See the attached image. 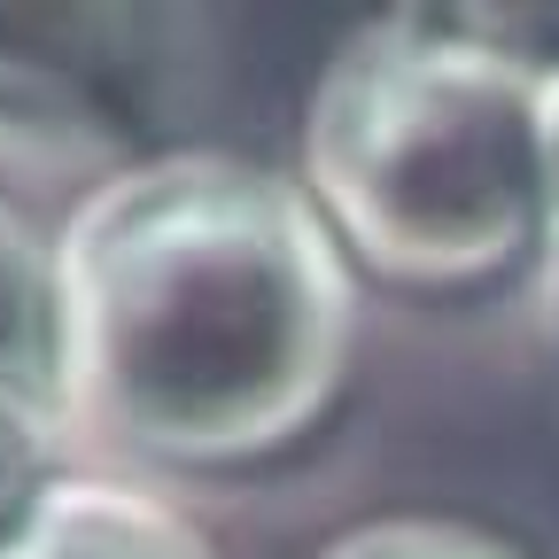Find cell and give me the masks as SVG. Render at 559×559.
<instances>
[{
	"instance_id": "5b68a950",
	"label": "cell",
	"mask_w": 559,
	"mask_h": 559,
	"mask_svg": "<svg viewBox=\"0 0 559 559\" xmlns=\"http://www.w3.org/2000/svg\"><path fill=\"white\" fill-rule=\"evenodd\" d=\"M0 381L55 396V241L0 202Z\"/></svg>"
},
{
	"instance_id": "8992f818",
	"label": "cell",
	"mask_w": 559,
	"mask_h": 559,
	"mask_svg": "<svg viewBox=\"0 0 559 559\" xmlns=\"http://www.w3.org/2000/svg\"><path fill=\"white\" fill-rule=\"evenodd\" d=\"M55 451H62V412L39 389L0 381V536H9L32 498L55 481Z\"/></svg>"
},
{
	"instance_id": "3957f363",
	"label": "cell",
	"mask_w": 559,
	"mask_h": 559,
	"mask_svg": "<svg viewBox=\"0 0 559 559\" xmlns=\"http://www.w3.org/2000/svg\"><path fill=\"white\" fill-rule=\"evenodd\" d=\"M164 16H102V9H0V156H94L102 179L140 164L132 117L148 109L140 39Z\"/></svg>"
},
{
	"instance_id": "277c9868",
	"label": "cell",
	"mask_w": 559,
	"mask_h": 559,
	"mask_svg": "<svg viewBox=\"0 0 559 559\" xmlns=\"http://www.w3.org/2000/svg\"><path fill=\"white\" fill-rule=\"evenodd\" d=\"M0 559H218L210 536L117 474H55L0 536Z\"/></svg>"
},
{
	"instance_id": "7a4b0ae2",
	"label": "cell",
	"mask_w": 559,
	"mask_h": 559,
	"mask_svg": "<svg viewBox=\"0 0 559 559\" xmlns=\"http://www.w3.org/2000/svg\"><path fill=\"white\" fill-rule=\"evenodd\" d=\"M304 194L373 280L474 288L559 249V79L474 9L381 16L311 86Z\"/></svg>"
},
{
	"instance_id": "6da1fadb",
	"label": "cell",
	"mask_w": 559,
	"mask_h": 559,
	"mask_svg": "<svg viewBox=\"0 0 559 559\" xmlns=\"http://www.w3.org/2000/svg\"><path fill=\"white\" fill-rule=\"evenodd\" d=\"M358 264L304 179L156 148L55 234V412L156 466H241L334 404Z\"/></svg>"
},
{
	"instance_id": "52a82bcc",
	"label": "cell",
	"mask_w": 559,
	"mask_h": 559,
	"mask_svg": "<svg viewBox=\"0 0 559 559\" xmlns=\"http://www.w3.org/2000/svg\"><path fill=\"white\" fill-rule=\"evenodd\" d=\"M311 559H528L521 544L489 536L474 521H428V513H389V521H358L326 536Z\"/></svg>"
}]
</instances>
